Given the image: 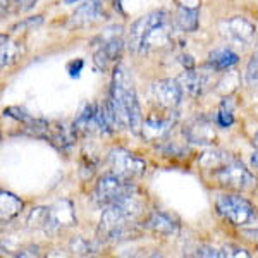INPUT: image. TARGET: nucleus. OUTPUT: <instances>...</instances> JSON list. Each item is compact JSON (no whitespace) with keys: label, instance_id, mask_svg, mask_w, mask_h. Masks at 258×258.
Wrapping results in <instances>:
<instances>
[{"label":"nucleus","instance_id":"a211bd4d","mask_svg":"<svg viewBox=\"0 0 258 258\" xmlns=\"http://www.w3.org/2000/svg\"><path fill=\"white\" fill-rule=\"evenodd\" d=\"M0 217H2V222L6 220H11L14 219L16 215L23 210V202L12 193H7V191H2L0 193Z\"/></svg>","mask_w":258,"mask_h":258},{"label":"nucleus","instance_id":"2eb2a0df","mask_svg":"<svg viewBox=\"0 0 258 258\" xmlns=\"http://www.w3.org/2000/svg\"><path fill=\"white\" fill-rule=\"evenodd\" d=\"M120 52H122V41L114 36V38L107 40L103 47L95 53V64L98 66V69L105 71L109 68V64L119 59Z\"/></svg>","mask_w":258,"mask_h":258},{"label":"nucleus","instance_id":"cd10ccee","mask_svg":"<svg viewBox=\"0 0 258 258\" xmlns=\"http://www.w3.org/2000/svg\"><path fill=\"white\" fill-rule=\"evenodd\" d=\"M41 19L40 16H36V18H31V19H28V21H24L23 24H18V26H14L12 30H21V28H24V26H36V24H41Z\"/></svg>","mask_w":258,"mask_h":258},{"label":"nucleus","instance_id":"1a4fd4ad","mask_svg":"<svg viewBox=\"0 0 258 258\" xmlns=\"http://www.w3.org/2000/svg\"><path fill=\"white\" fill-rule=\"evenodd\" d=\"M177 122V110L167 109L165 112H150V114L143 120V129H141V135L145 136V140L148 141H157L162 140L172 131V127Z\"/></svg>","mask_w":258,"mask_h":258},{"label":"nucleus","instance_id":"ddd939ff","mask_svg":"<svg viewBox=\"0 0 258 258\" xmlns=\"http://www.w3.org/2000/svg\"><path fill=\"white\" fill-rule=\"evenodd\" d=\"M143 227L147 231L153 232V234H159V236H177L179 232V224L174 220L170 215H167L165 212H152L148 215V219L145 220Z\"/></svg>","mask_w":258,"mask_h":258},{"label":"nucleus","instance_id":"6ab92c4d","mask_svg":"<svg viewBox=\"0 0 258 258\" xmlns=\"http://www.w3.org/2000/svg\"><path fill=\"white\" fill-rule=\"evenodd\" d=\"M176 23L182 31H195L198 28V7L189 9V7L179 6Z\"/></svg>","mask_w":258,"mask_h":258},{"label":"nucleus","instance_id":"b1692460","mask_svg":"<svg viewBox=\"0 0 258 258\" xmlns=\"http://www.w3.org/2000/svg\"><path fill=\"white\" fill-rule=\"evenodd\" d=\"M197 256H202V258H224V253H222V249H217L214 246H207V244H203V246H200L197 249Z\"/></svg>","mask_w":258,"mask_h":258},{"label":"nucleus","instance_id":"39448f33","mask_svg":"<svg viewBox=\"0 0 258 258\" xmlns=\"http://www.w3.org/2000/svg\"><path fill=\"white\" fill-rule=\"evenodd\" d=\"M76 222L73 212V203L68 200L53 203L50 207H36L28 215V226L45 231H57L60 227L73 226Z\"/></svg>","mask_w":258,"mask_h":258},{"label":"nucleus","instance_id":"f3484780","mask_svg":"<svg viewBox=\"0 0 258 258\" xmlns=\"http://www.w3.org/2000/svg\"><path fill=\"white\" fill-rule=\"evenodd\" d=\"M177 81L181 83L182 91H188L191 97H200L207 85L205 76L202 73H197L195 69H184V73L181 74Z\"/></svg>","mask_w":258,"mask_h":258},{"label":"nucleus","instance_id":"aec40b11","mask_svg":"<svg viewBox=\"0 0 258 258\" xmlns=\"http://www.w3.org/2000/svg\"><path fill=\"white\" fill-rule=\"evenodd\" d=\"M100 16V4L95 2V0H90L88 4H85L83 7H80L73 16L74 23H86V21L97 19Z\"/></svg>","mask_w":258,"mask_h":258},{"label":"nucleus","instance_id":"f257e3e1","mask_svg":"<svg viewBox=\"0 0 258 258\" xmlns=\"http://www.w3.org/2000/svg\"><path fill=\"white\" fill-rule=\"evenodd\" d=\"M109 98L112 107H114L119 126L129 129L135 135H141V129H143L141 107L138 102V95H136L135 83H133L124 66H115L114 74H112Z\"/></svg>","mask_w":258,"mask_h":258},{"label":"nucleus","instance_id":"f8f14e48","mask_svg":"<svg viewBox=\"0 0 258 258\" xmlns=\"http://www.w3.org/2000/svg\"><path fill=\"white\" fill-rule=\"evenodd\" d=\"M152 93L159 107L176 110L182 100V86L177 80H160L152 85Z\"/></svg>","mask_w":258,"mask_h":258},{"label":"nucleus","instance_id":"4468645a","mask_svg":"<svg viewBox=\"0 0 258 258\" xmlns=\"http://www.w3.org/2000/svg\"><path fill=\"white\" fill-rule=\"evenodd\" d=\"M100 131L98 120H97V105L86 103L83 110L78 114L76 120L73 124V135L74 136H86L91 135L93 131Z\"/></svg>","mask_w":258,"mask_h":258},{"label":"nucleus","instance_id":"7c9ffc66","mask_svg":"<svg viewBox=\"0 0 258 258\" xmlns=\"http://www.w3.org/2000/svg\"><path fill=\"white\" fill-rule=\"evenodd\" d=\"M251 165H253V169L258 170V148H256V152L251 155Z\"/></svg>","mask_w":258,"mask_h":258},{"label":"nucleus","instance_id":"9d476101","mask_svg":"<svg viewBox=\"0 0 258 258\" xmlns=\"http://www.w3.org/2000/svg\"><path fill=\"white\" fill-rule=\"evenodd\" d=\"M222 35L226 36L229 41L239 45V47H249L255 43L256 40V28L251 21L236 16L220 24Z\"/></svg>","mask_w":258,"mask_h":258},{"label":"nucleus","instance_id":"a878e982","mask_svg":"<svg viewBox=\"0 0 258 258\" xmlns=\"http://www.w3.org/2000/svg\"><path fill=\"white\" fill-rule=\"evenodd\" d=\"M222 253L224 256H234V258H249V253L246 249L239 248V246H234V244H227V246L222 248Z\"/></svg>","mask_w":258,"mask_h":258},{"label":"nucleus","instance_id":"2f4dec72","mask_svg":"<svg viewBox=\"0 0 258 258\" xmlns=\"http://www.w3.org/2000/svg\"><path fill=\"white\" fill-rule=\"evenodd\" d=\"M253 145H255V148H258V133L255 135V138H253Z\"/></svg>","mask_w":258,"mask_h":258},{"label":"nucleus","instance_id":"412c9836","mask_svg":"<svg viewBox=\"0 0 258 258\" xmlns=\"http://www.w3.org/2000/svg\"><path fill=\"white\" fill-rule=\"evenodd\" d=\"M2 68L11 64V60H14L19 55V47L18 43H14L11 38H7L6 35H2Z\"/></svg>","mask_w":258,"mask_h":258},{"label":"nucleus","instance_id":"473e14b6","mask_svg":"<svg viewBox=\"0 0 258 258\" xmlns=\"http://www.w3.org/2000/svg\"><path fill=\"white\" fill-rule=\"evenodd\" d=\"M74 2H80V0H64V4H74Z\"/></svg>","mask_w":258,"mask_h":258},{"label":"nucleus","instance_id":"7ed1b4c3","mask_svg":"<svg viewBox=\"0 0 258 258\" xmlns=\"http://www.w3.org/2000/svg\"><path fill=\"white\" fill-rule=\"evenodd\" d=\"M202 167L209 170L212 179L219 186L234 191H253L256 188V177L244 167V164L224 152L203 153L200 160Z\"/></svg>","mask_w":258,"mask_h":258},{"label":"nucleus","instance_id":"6e6552de","mask_svg":"<svg viewBox=\"0 0 258 258\" xmlns=\"http://www.w3.org/2000/svg\"><path fill=\"white\" fill-rule=\"evenodd\" d=\"M109 164H110L112 172L127 179V181L141 177L145 174V170H147V164H145L143 159H140L135 153L127 152V150H124V148L110 150Z\"/></svg>","mask_w":258,"mask_h":258},{"label":"nucleus","instance_id":"c85d7f7f","mask_svg":"<svg viewBox=\"0 0 258 258\" xmlns=\"http://www.w3.org/2000/svg\"><path fill=\"white\" fill-rule=\"evenodd\" d=\"M38 248L33 246V248H28V249H23V251H19L16 256H38Z\"/></svg>","mask_w":258,"mask_h":258},{"label":"nucleus","instance_id":"393cba45","mask_svg":"<svg viewBox=\"0 0 258 258\" xmlns=\"http://www.w3.org/2000/svg\"><path fill=\"white\" fill-rule=\"evenodd\" d=\"M71 248H73V251L78 253V255H88V253H91V244L81 238L74 239L73 243H71Z\"/></svg>","mask_w":258,"mask_h":258},{"label":"nucleus","instance_id":"4be33fe9","mask_svg":"<svg viewBox=\"0 0 258 258\" xmlns=\"http://www.w3.org/2000/svg\"><path fill=\"white\" fill-rule=\"evenodd\" d=\"M215 120H217V126H220V127H229L232 122H234L231 98H226L222 103H220V109H219V114L215 115Z\"/></svg>","mask_w":258,"mask_h":258},{"label":"nucleus","instance_id":"f03ea898","mask_svg":"<svg viewBox=\"0 0 258 258\" xmlns=\"http://www.w3.org/2000/svg\"><path fill=\"white\" fill-rule=\"evenodd\" d=\"M141 214H143V202L140 200V193L129 195L103 209L98 234L107 241L131 238L138 227Z\"/></svg>","mask_w":258,"mask_h":258},{"label":"nucleus","instance_id":"c756f323","mask_svg":"<svg viewBox=\"0 0 258 258\" xmlns=\"http://www.w3.org/2000/svg\"><path fill=\"white\" fill-rule=\"evenodd\" d=\"M181 62H182V66H184V69H195V60L191 59L189 55H182Z\"/></svg>","mask_w":258,"mask_h":258},{"label":"nucleus","instance_id":"20e7f679","mask_svg":"<svg viewBox=\"0 0 258 258\" xmlns=\"http://www.w3.org/2000/svg\"><path fill=\"white\" fill-rule=\"evenodd\" d=\"M172 38L169 18L165 11H153L140 18L131 26L127 35V47L135 53H148L164 47Z\"/></svg>","mask_w":258,"mask_h":258},{"label":"nucleus","instance_id":"dca6fc26","mask_svg":"<svg viewBox=\"0 0 258 258\" xmlns=\"http://www.w3.org/2000/svg\"><path fill=\"white\" fill-rule=\"evenodd\" d=\"M238 53L229 47H219L209 53V66L215 71H224L238 64Z\"/></svg>","mask_w":258,"mask_h":258},{"label":"nucleus","instance_id":"0eeeda50","mask_svg":"<svg viewBox=\"0 0 258 258\" xmlns=\"http://www.w3.org/2000/svg\"><path fill=\"white\" fill-rule=\"evenodd\" d=\"M135 193H138V188H136L131 181L110 172L98 179L97 186H95V191H93V198L97 205L105 209V207L112 205V203L119 202V200L126 198L129 195H135Z\"/></svg>","mask_w":258,"mask_h":258},{"label":"nucleus","instance_id":"423d86ee","mask_svg":"<svg viewBox=\"0 0 258 258\" xmlns=\"http://www.w3.org/2000/svg\"><path fill=\"white\" fill-rule=\"evenodd\" d=\"M215 207H217L220 217H224L236 227L248 226L256 217V209L253 207V203L244 197H241V195H220L217 202H215Z\"/></svg>","mask_w":258,"mask_h":258},{"label":"nucleus","instance_id":"9b49d317","mask_svg":"<svg viewBox=\"0 0 258 258\" xmlns=\"http://www.w3.org/2000/svg\"><path fill=\"white\" fill-rule=\"evenodd\" d=\"M217 122V120H215ZM215 122L209 115L202 114L189 120L182 129V135L189 143L197 145H212L215 140Z\"/></svg>","mask_w":258,"mask_h":258},{"label":"nucleus","instance_id":"5701e85b","mask_svg":"<svg viewBox=\"0 0 258 258\" xmlns=\"http://www.w3.org/2000/svg\"><path fill=\"white\" fill-rule=\"evenodd\" d=\"M244 80H246L248 86H251V88H258V53H255V55L249 59L248 66H246Z\"/></svg>","mask_w":258,"mask_h":258},{"label":"nucleus","instance_id":"bb28decb","mask_svg":"<svg viewBox=\"0 0 258 258\" xmlns=\"http://www.w3.org/2000/svg\"><path fill=\"white\" fill-rule=\"evenodd\" d=\"M12 2L16 4V7H18L19 11H28V9H31L36 0H12Z\"/></svg>","mask_w":258,"mask_h":258}]
</instances>
